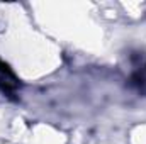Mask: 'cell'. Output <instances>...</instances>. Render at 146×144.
<instances>
[{"label":"cell","instance_id":"obj_1","mask_svg":"<svg viewBox=\"0 0 146 144\" xmlns=\"http://www.w3.org/2000/svg\"><path fill=\"white\" fill-rule=\"evenodd\" d=\"M131 83H133L141 93H145L146 95V65L139 66L136 71L133 73V76H131Z\"/></svg>","mask_w":146,"mask_h":144},{"label":"cell","instance_id":"obj_2","mask_svg":"<svg viewBox=\"0 0 146 144\" xmlns=\"http://www.w3.org/2000/svg\"><path fill=\"white\" fill-rule=\"evenodd\" d=\"M0 76H3V78H15L12 70L9 68V65H5L2 59H0Z\"/></svg>","mask_w":146,"mask_h":144}]
</instances>
